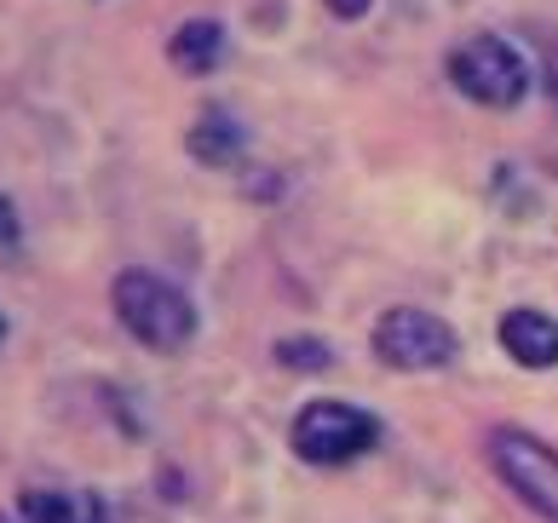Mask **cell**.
<instances>
[{"instance_id":"4","label":"cell","mask_w":558,"mask_h":523,"mask_svg":"<svg viewBox=\"0 0 558 523\" xmlns=\"http://www.w3.org/2000/svg\"><path fill=\"white\" fill-rule=\"evenodd\" d=\"M489 466L535 518L558 523V449L553 443H542L535 431H519V426H495L489 431Z\"/></svg>"},{"instance_id":"5","label":"cell","mask_w":558,"mask_h":523,"mask_svg":"<svg viewBox=\"0 0 558 523\" xmlns=\"http://www.w3.org/2000/svg\"><path fill=\"white\" fill-rule=\"evenodd\" d=\"M375 357L386 368H398V374H432V368H449L454 363V328L444 317H432V311L421 305H398V311H386V317L375 323Z\"/></svg>"},{"instance_id":"6","label":"cell","mask_w":558,"mask_h":523,"mask_svg":"<svg viewBox=\"0 0 558 523\" xmlns=\"http://www.w3.org/2000/svg\"><path fill=\"white\" fill-rule=\"evenodd\" d=\"M0 523H110V512L93 489H24Z\"/></svg>"},{"instance_id":"3","label":"cell","mask_w":558,"mask_h":523,"mask_svg":"<svg viewBox=\"0 0 558 523\" xmlns=\"http://www.w3.org/2000/svg\"><path fill=\"white\" fill-rule=\"evenodd\" d=\"M288 443H294L300 460H312V466H345V460H357L380 443V421L357 403H340V397H317V403H305L294 414V431H288Z\"/></svg>"},{"instance_id":"12","label":"cell","mask_w":558,"mask_h":523,"mask_svg":"<svg viewBox=\"0 0 558 523\" xmlns=\"http://www.w3.org/2000/svg\"><path fill=\"white\" fill-rule=\"evenodd\" d=\"M323 7H328V12H335V17H340V24H357V17H363L368 7H375V0H323Z\"/></svg>"},{"instance_id":"2","label":"cell","mask_w":558,"mask_h":523,"mask_svg":"<svg viewBox=\"0 0 558 523\" xmlns=\"http://www.w3.org/2000/svg\"><path fill=\"white\" fill-rule=\"evenodd\" d=\"M449 81H454V93H466L484 110H519L535 87L530 58L507 35H466L449 52Z\"/></svg>"},{"instance_id":"13","label":"cell","mask_w":558,"mask_h":523,"mask_svg":"<svg viewBox=\"0 0 558 523\" xmlns=\"http://www.w3.org/2000/svg\"><path fill=\"white\" fill-rule=\"evenodd\" d=\"M0 340H7V317H0Z\"/></svg>"},{"instance_id":"8","label":"cell","mask_w":558,"mask_h":523,"mask_svg":"<svg viewBox=\"0 0 558 523\" xmlns=\"http://www.w3.org/2000/svg\"><path fill=\"white\" fill-rule=\"evenodd\" d=\"M168 64L179 75H214L225 64V29L214 24V17H184V24L168 35Z\"/></svg>"},{"instance_id":"9","label":"cell","mask_w":558,"mask_h":523,"mask_svg":"<svg viewBox=\"0 0 558 523\" xmlns=\"http://www.w3.org/2000/svg\"><path fill=\"white\" fill-rule=\"evenodd\" d=\"M242 150H247V127H242L231 110L208 104V110H202V121L191 127V156L208 161V167H231V161H242Z\"/></svg>"},{"instance_id":"11","label":"cell","mask_w":558,"mask_h":523,"mask_svg":"<svg viewBox=\"0 0 558 523\" xmlns=\"http://www.w3.org/2000/svg\"><path fill=\"white\" fill-rule=\"evenodd\" d=\"M24 247V224H17V207L0 196V254H17Z\"/></svg>"},{"instance_id":"1","label":"cell","mask_w":558,"mask_h":523,"mask_svg":"<svg viewBox=\"0 0 558 523\" xmlns=\"http://www.w3.org/2000/svg\"><path fill=\"white\" fill-rule=\"evenodd\" d=\"M110 305H116L121 328L150 351H179V345H191V333H196V305L184 300V288H173L168 277H156V270H138V265L121 270L116 288H110Z\"/></svg>"},{"instance_id":"7","label":"cell","mask_w":558,"mask_h":523,"mask_svg":"<svg viewBox=\"0 0 558 523\" xmlns=\"http://www.w3.org/2000/svg\"><path fill=\"white\" fill-rule=\"evenodd\" d=\"M501 351L524 368H553L558 363V323L547 311H530V305L507 311L501 317Z\"/></svg>"},{"instance_id":"10","label":"cell","mask_w":558,"mask_h":523,"mask_svg":"<svg viewBox=\"0 0 558 523\" xmlns=\"http://www.w3.org/2000/svg\"><path fill=\"white\" fill-rule=\"evenodd\" d=\"M277 363H288L294 374H323L328 368V345H317V340H277Z\"/></svg>"}]
</instances>
